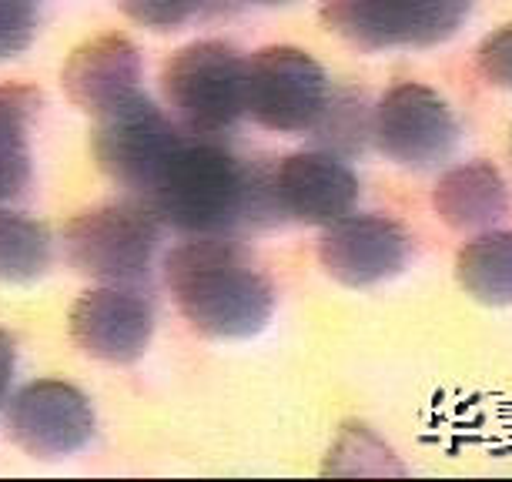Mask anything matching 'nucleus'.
I'll return each mask as SVG.
<instances>
[{
  "label": "nucleus",
  "instance_id": "nucleus-3",
  "mask_svg": "<svg viewBox=\"0 0 512 482\" xmlns=\"http://www.w3.org/2000/svg\"><path fill=\"white\" fill-rule=\"evenodd\" d=\"M161 218L148 201H104L64 228V255L74 272L104 285H141L151 275Z\"/></svg>",
  "mask_w": 512,
  "mask_h": 482
},
{
  "label": "nucleus",
  "instance_id": "nucleus-1",
  "mask_svg": "<svg viewBox=\"0 0 512 482\" xmlns=\"http://www.w3.org/2000/svg\"><path fill=\"white\" fill-rule=\"evenodd\" d=\"M161 225L181 235H231L238 225H275L272 171L251 168L211 141H181L148 191Z\"/></svg>",
  "mask_w": 512,
  "mask_h": 482
},
{
  "label": "nucleus",
  "instance_id": "nucleus-9",
  "mask_svg": "<svg viewBox=\"0 0 512 482\" xmlns=\"http://www.w3.org/2000/svg\"><path fill=\"white\" fill-rule=\"evenodd\" d=\"M88 395L61 379L27 382L7 406V436L34 459H64L94 439Z\"/></svg>",
  "mask_w": 512,
  "mask_h": 482
},
{
  "label": "nucleus",
  "instance_id": "nucleus-8",
  "mask_svg": "<svg viewBox=\"0 0 512 482\" xmlns=\"http://www.w3.org/2000/svg\"><path fill=\"white\" fill-rule=\"evenodd\" d=\"M372 141L402 168H436L456 151L459 124L439 91L405 81L385 91L372 114Z\"/></svg>",
  "mask_w": 512,
  "mask_h": 482
},
{
  "label": "nucleus",
  "instance_id": "nucleus-23",
  "mask_svg": "<svg viewBox=\"0 0 512 482\" xmlns=\"http://www.w3.org/2000/svg\"><path fill=\"white\" fill-rule=\"evenodd\" d=\"M221 4H238V0H221ZM245 4H262V7H275V4H292V0H245Z\"/></svg>",
  "mask_w": 512,
  "mask_h": 482
},
{
  "label": "nucleus",
  "instance_id": "nucleus-15",
  "mask_svg": "<svg viewBox=\"0 0 512 482\" xmlns=\"http://www.w3.org/2000/svg\"><path fill=\"white\" fill-rule=\"evenodd\" d=\"M41 111V91L31 84H0V201L24 195L31 185L27 131Z\"/></svg>",
  "mask_w": 512,
  "mask_h": 482
},
{
  "label": "nucleus",
  "instance_id": "nucleus-12",
  "mask_svg": "<svg viewBox=\"0 0 512 482\" xmlns=\"http://www.w3.org/2000/svg\"><path fill=\"white\" fill-rule=\"evenodd\" d=\"M272 191L282 218L332 225L359 201V178L332 151H295L272 168Z\"/></svg>",
  "mask_w": 512,
  "mask_h": 482
},
{
  "label": "nucleus",
  "instance_id": "nucleus-21",
  "mask_svg": "<svg viewBox=\"0 0 512 482\" xmlns=\"http://www.w3.org/2000/svg\"><path fill=\"white\" fill-rule=\"evenodd\" d=\"M476 67H479V74L486 77V84L512 91V24L502 27L496 34H489L486 41L479 44Z\"/></svg>",
  "mask_w": 512,
  "mask_h": 482
},
{
  "label": "nucleus",
  "instance_id": "nucleus-19",
  "mask_svg": "<svg viewBox=\"0 0 512 482\" xmlns=\"http://www.w3.org/2000/svg\"><path fill=\"white\" fill-rule=\"evenodd\" d=\"M118 7L134 24L168 34V31H181L195 17L208 14L211 7H221V0H118Z\"/></svg>",
  "mask_w": 512,
  "mask_h": 482
},
{
  "label": "nucleus",
  "instance_id": "nucleus-18",
  "mask_svg": "<svg viewBox=\"0 0 512 482\" xmlns=\"http://www.w3.org/2000/svg\"><path fill=\"white\" fill-rule=\"evenodd\" d=\"M312 131L328 151L342 158V154H359L365 148V138H372V118L365 114V101L355 98L352 91H332Z\"/></svg>",
  "mask_w": 512,
  "mask_h": 482
},
{
  "label": "nucleus",
  "instance_id": "nucleus-20",
  "mask_svg": "<svg viewBox=\"0 0 512 482\" xmlns=\"http://www.w3.org/2000/svg\"><path fill=\"white\" fill-rule=\"evenodd\" d=\"M37 34V0H0V61L31 47Z\"/></svg>",
  "mask_w": 512,
  "mask_h": 482
},
{
  "label": "nucleus",
  "instance_id": "nucleus-4",
  "mask_svg": "<svg viewBox=\"0 0 512 482\" xmlns=\"http://www.w3.org/2000/svg\"><path fill=\"white\" fill-rule=\"evenodd\" d=\"M161 91L178 128L215 138L245 118V57L225 41H195L161 67Z\"/></svg>",
  "mask_w": 512,
  "mask_h": 482
},
{
  "label": "nucleus",
  "instance_id": "nucleus-17",
  "mask_svg": "<svg viewBox=\"0 0 512 482\" xmlns=\"http://www.w3.org/2000/svg\"><path fill=\"white\" fill-rule=\"evenodd\" d=\"M51 268V231L24 211L0 208V282H34Z\"/></svg>",
  "mask_w": 512,
  "mask_h": 482
},
{
  "label": "nucleus",
  "instance_id": "nucleus-7",
  "mask_svg": "<svg viewBox=\"0 0 512 482\" xmlns=\"http://www.w3.org/2000/svg\"><path fill=\"white\" fill-rule=\"evenodd\" d=\"M181 141L185 134L178 131V124L144 91L98 114L91 131V151L98 168L114 185L138 191V195H148L154 188Z\"/></svg>",
  "mask_w": 512,
  "mask_h": 482
},
{
  "label": "nucleus",
  "instance_id": "nucleus-13",
  "mask_svg": "<svg viewBox=\"0 0 512 482\" xmlns=\"http://www.w3.org/2000/svg\"><path fill=\"white\" fill-rule=\"evenodd\" d=\"M61 88L77 111L98 114L118 108L141 94V51L124 34L91 37L67 57L61 71Z\"/></svg>",
  "mask_w": 512,
  "mask_h": 482
},
{
  "label": "nucleus",
  "instance_id": "nucleus-6",
  "mask_svg": "<svg viewBox=\"0 0 512 482\" xmlns=\"http://www.w3.org/2000/svg\"><path fill=\"white\" fill-rule=\"evenodd\" d=\"M332 84L302 47H262L245 61V114L275 134H308L322 118Z\"/></svg>",
  "mask_w": 512,
  "mask_h": 482
},
{
  "label": "nucleus",
  "instance_id": "nucleus-14",
  "mask_svg": "<svg viewBox=\"0 0 512 482\" xmlns=\"http://www.w3.org/2000/svg\"><path fill=\"white\" fill-rule=\"evenodd\" d=\"M432 208L452 231H486L509 211V191L496 165L466 161L439 178Z\"/></svg>",
  "mask_w": 512,
  "mask_h": 482
},
{
  "label": "nucleus",
  "instance_id": "nucleus-2",
  "mask_svg": "<svg viewBox=\"0 0 512 482\" xmlns=\"http://www.w3.org/2000/svg\"><path fill=\"white\" fill-rule=\"evenodd\" d=\"M164 285L205 339L241 342L272 322L275 285L228 235H191L164 255Z\"/></svg>",
  "mask_w": 512,
  "mask_h": 482
},
{
  "label": "nucleus",
  "instance_id": "nucleus-11",
  "mask_svg": "<svg viewBox=\"0 0 512 482\" xmlns=\"http://www.w3.org/2000/svg\"><path fill=\"white\" fill-rule=\"evenodd\" d=\"M154 335V308L138 285L88 288L71 305V339L84 355L108 365L138 362Z\"/></svg>",
  "mask_w": 512,
  "mask_h": 482
},
{
  "label": "nucleus",
  "instance_id": "nucleus-22",
  "mask_svg": "<svg viewBox=\"0 0 512 482\" xmlns=\"http://www.w3.org/2000/svg\"><path fill=\"white\" fill-rule=\"evenodd\" d=\"M14 369H17V349H14V339L0 329V402L7 399L11 392V382H14Z\"/></svg>",
  "mask_w": 512,
  "mask_h": 482
},
{
  "label": "nucleus",
  "instance_id": "nucleus-10",
  "mask_svg": "<svg viewBox=\"0 0 512 482\" xmlns=\"http://www.w3.org/2000/svg\"><path fill=\"white\" fill-rule=\"evenodd\" d=\"M412 241L399 221L385 215H345L325 225L318 262L338 285L372 288L389 282L409 265Z\"/></svg>",
  "mask_w": 512,
  "mask_h": 482
},
{
  "label": "nucleus",
  "instance_id": "nucleus-16",
  "mask_svg": "<svg viewBox=\"0 0 512 482\" xmlns=\"http://www.w3.org/2000/svg\"><path fill=\"white\" fill-rule=\"evenodd\" d=\"M456 278L482 305H512V231L486 228L456 255Z\"/></svg>",
  "mask_w": 512,
  "mask_h": 482
},
{
  "label": "nucleus",
  "instance_id": "nucleus-5",
  "mask_svg": "<svg viewBox=\"0 0 512 482\" xmlns=\"http://www.w3.org/2000/svg\"><path fill=\"white\" fill-rule=\"evenodd\" d=\"M476 0H322V21L359 51L436 47L466 24Z\"/></svg>",
  "mask_w": 512,
  "mask_h": 482
}]
</instances>
